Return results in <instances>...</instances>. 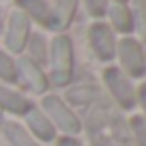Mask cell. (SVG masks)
Returning <instances> with one entry per match:
<instances>
[{"instance_id":"cell-2","label":"cell","mask_w":146,"mask_h":146,"mask_svg":"<svg viewBox=\"0 0 146 146\" xmlns=\"http://www.w3.org/2000/svg\"><path fill=\"white\" fill-rule=\"evenodd\" d=\"M28 36H30L28 15H23L21 11H13L11 21H9V32H7V47L11 51H21L26 47Z\"/></svg>"},{"instance_id":"cell-6","label":"cell","mask_w":146,"mask_h":146,"mask_svg":"<svg viewBox=\"0 0 146 146\" xmlns=\"http://www.w3.org/2000/svg\"><path fill=\"white\" fill-rule=\"evenodd\" d=\"M78 0H55V7L51 9V28L53 30H64L70 26L74 19Z\"/></svg>"},{"instance_id":"cell-12","label":"cell","mask_w":146,"mask_h":146,"mask_svg":"<svg viewBox=\"0 0 146 146\" xmlns=\"http://www.w3.org/2000/svg\"><path fill=\"white\" fill-rule=\"evenodd\" d=\"M30 121V127L34 129V133L38 135V138H42V140H51L53 138V127H51V123H49L47 119L42 117L40 112H32L28 117Z\"/></svg>"},{"instance_id":"cell-10","label":"cell","mask_w":146,"mask_h":146,"mask_svg":"<svg viewBox=\"0 0 146 146\" xmlns=\"http://www.w3.org/2000/svg\"><path fill=\"white\" fill-rule=\"evenodd\" d=\"M19 72H21V76H26V83L34 89V91H44L47 80H44L42 72H40L30 59H21V62H19Z\"/></svg>"},{"instance_id":"cell-17","label":"cell","mask_w":146,"mask_h":146,"mask_svg":"<svg viewBox=\"0 0 146 146\" xmlns=\"http://www.w3.org/2000/svg\"><path fill=\"white\" fill-rule=\"evenodd\" d=\"M30 51H32V55H36L38 59H42V57H44V38L40 36V34L32 36V44H30Z\"/></svg>"},{"instance_id":"cell-21","label":"cell","mask_w":146,"mask_h":146,"mask_svg":"<svg viewBox=\"0 0 146 146\" xmlns=\"http://www.w3.org/2000/svg\"><path fill=\"white\" fill-rule=\"evenodd\" d=\"M0 30H2V11H0Z\"/></svg>"},{"instance_id":"cell-8","label":"cell","mask_w":146,"mask_h":146,"mask_svg":"<svg viewBox=\"0 0 146 146\" xmlns=\"http://www.w3.org/2000/svg\"><path fill=\"white\" fill-rule=\"evenodd\" d=\"M17 7L23 15L34 17L42 26H51V7L44 0H17Z\"/></svg>"},{"instance_id":"cell-9","label":"cell","mask_w":146,"mask_h":146,"mask_svg":"<svg viewBox=\"0 0 146 146\" xmlns=\"http://www.w3.org/2000/svg\"><path fill=\"white\" fill-rule=\"evenodd\" d=\"M106 13H110V21L119 32H131L133 30V15H131V9H127V4L114 2L110 7V11Z\"/></svg>"},{"instance_id":"cell-19","label":"cell","mask_w":146,"mask_h":146,"mask_svg":"<svg viewBox=\"0 0 146 146\" xmlns=\"http://www.w3.org/2000/svg\"><path fill=\"white\" fill-rule=\"evenodd\" d=\"M59 146H80V144L74 142V140H70V138H66V140H62V142H59Z\"/></svg>"},{"instance_id":"cell-5","label":"cell","mask_w":146,"mask_h":146,"mask_svg":"<svg viewBox=\"0 0 146 146\" xmlns=\"http://www.w3.org/2000/svg\"><path fill=\"white\" fill-rule=\"evenodd\" d=\"M119 55H121V62L123 66L129 70L131 74H142L144 72V57H142V49L140 44L131 38H125L121 40V47H119Z\"/></svg>"},{"instance_id":"cell-20","label":"cell","mask_w":146,"mask_h":146,"mask_svg":"<svg viewBox=\"0 0 146 146\" xmlns=\"http://www.w3.org/2000/svg\"><path fill=\"white\" fill-rule=\"evenodd\" d=\"M140 98H142V102H144V106H146V85L142 87V91H140Z\"/></svg>"},{"instance_id":"cell-11","label":"cell","mask_w":146,"mask_h":146,"mask_svg":"<svg viewBox=\"0 0 146 146\" xmlns=\"http://www.w3.org/2000/svg\"><path fill=\"white\" fill-rule=\"evenodd\" d=\"M0 106H4L11 112H26L28 110V102L21 98V95L9 91V89H2L0 87Z\"/></svg>"},{"instance_id":"cell-4","label":"cell","mask_w":146,"mask_h":146,"mask_svg":"<svg viewBox=\"0 0 146 146\" xmlns=\"http://www.w3.org/2000/svg\"><path fill=\"white\" fill-rule=\"evenodd\" d=\"M104 76H106V83H108L110 91H112L114 98L121 102V106H125V108L133 106V100L135 98H133V89H131V85L127 83V78H125L119 70H114V68L106 70Z\"/></svg>"},{"instance_id":"cell-18","label":"cell","mask_w":146,"mask_h":146,"mask_svg":"<svg viewBox=\"0 0 146 146\" xmlns=\"http://www.w3.org/2000/svg\"><path fill=\"white\" fill-rule=\"evenodd\" d=\"M133 127H135V135H138L140 144L146 146V123L142 119H133Z\"/></svg>"},{"instance_id":"cell-22","label":"cell","mask_w":146,"mask_h":146,"mask_svg":"<svg viewBox=\"0 0 146 146\" xmlns=\"http://www.w3.org/2000/svg\"><path fill=\"white\" fill-rule=\"evenodd\" d=\"M114 2H121V4H125V2H127V0H114Z\"/></svg>"},{"instance_id":"cell-16","label":"cell","mask_w":146,"mask_h":146,"mask_svg":"<svg viewBox=\"0 0 146 146\" xmlns=\"http://www.w3.org/2000/svg\"><path fill=\"white\" fill-rule=\"evenodd\" d=\"M85 4H87V11L93 17H104V13L108 9V0H85Z\"/></svg>"},{"instance_id":"cell-13","label":"cell","mask_w":146,"mask_h":146,"mask_svg":"<svg viewBox=\"0 0 146 146\" xmlns=\"http://www.w3.org/2000/svg\"><path fill=\"white\" fill-rule=\"evenodd\" d=\"M133 2V28H138L140 36L146 40V0H131Z\"/></svg>"},{"instance_id":"cell-15","label":"cell","mask_w":146,"mask_h":146,"mask_svg":"<svg viewBox=\"0 0 146 146\" xmlns=\"http://www.w3.org/2000/svg\"><path fill=\"white\" fill-rule=\"evenodd\" d=\"M7 133L9 138L13 140L15 146H32V142L28 140V135L21 131V127H17V125H7Z\"/></svg>"},{"instance_id":"cell-3","label":"cell","mask_w":146,"mask_h":146,"mask_svg":"<svg viewBox=\"0 0 146 146\" xmlns=\"http://www.w3.org/2000/svg\"><path fill=\"white\" fill-rule=\"evenodd\" d=\"M89 40H91L93 51L102 59H110L114 55V36L106 23H93L89 28Z\"/></svg>"},{"instance_id":"cell-1","label":"cell","mask_w":146,"mask_h":146,"mask_svg":"<svg viewBox=\"0 0 146 146\" xmlns=\"http://www.w3.org/2000/svg\"><path fill=\"white\" fill-rule=\"evenodd\" d=\"M51 64H53V80L64 85L72 74V42L66 36H57L51 47Z\"/></svg>"},{"instance_id":"cell-14","label":"cell","mask_w":146,"mask_h":146,"mask_svg":"<svg viewBox=\"0 0 146 146\" xmlns=\"http://www.w3.org/2000/svg\"><path fill=\"white\" fill-rule=\"evenodd\" d=\"M0 76L4 80H15L17 78V70H15V64L9 55H4L0 51Z\"/></svg>"},{"instance_id":"cell-7","label":"cell","mask_w":146,"mask_h":146,"mask_svg":"<svg viewBox=\"0 0 146 146\" xmlns=\"http://www.w3.org/2000/svg\"><path fill=\"white\" fill-rule=\"evenodd\" d=\"M44 106H47V110L51 112V117L57 121V125L62 129H66V131H78V121L76 117H74L70 110L64 106L59 100L55 98H47L44 100Z\"/></svg>"}]
</instances>
